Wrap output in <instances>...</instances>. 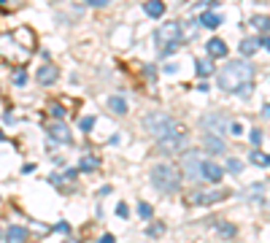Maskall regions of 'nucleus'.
Listing matches in <instances>:
<instances>
[{
    "mask_svg": "<svg viewBox=\"0 0 270 243\" xmlns=\"http://www.w3.org/2000/svg\"><path fill=\"white\" fill-rule=\"evenodd\" d=\"M187 141H189V135H187V130H181V127H176L173 132H168L165 138H159V149L162 152H168V154H181L184 152V146H187Z\"/></svg>",
    "mask_w": 270,
    "mask_h": 243,
    "instance_id": "obj_5",
    "label": "nucleus"
},
{
    "mask_svg": "<svg viewBox=\"0 0 270 243\" xmlns=\"http://www.w3.org/2000/svg\"><path fill=\"white\" fill-rule=\"evenodd\" d=\"M62 114H65V111H62V106H51V117H57V119H60Z\"/></svg>",
    "mask_w": 270,
    "mask_h": 243,
    "instance_id": "obj_32",
    "label": "nucleus"
},
{
    "mask_svg": "<svg viewBox=\"0 0 270 243\" xmlns=\"http://www.w3.org/2000/svg\"><path fill=\"white\" fill-rule=\"evenodd\" d=\"M157 43H159V54L162 57L179 51V46L184 43V30H181L179 22H165L157 30Z\"/></svg>",
    "mask_w": 270,
    "mask_h": 243,
    "instance_id": "obj_3",
    "label": "nucleus"
},
{
    "mask_svg": "<svg viewBox=\"0 0 270 243\" xmlns=\"http://www.w3.org/2000/svg\"><path fill=\"white\" fill-rule=\"evenodd\" d=\"M100 167V162H97V157H92V154H81V160H78V170L84 173H92Z\"/></svg>",
    "mask_w": 270,
    "mask_h": 243,
    "instance_id": "obj_17",
    "label": "nucleus"
},
{
    "mask_svg": "<svg viewBox=\"0 0 270 243\" xmlns=\"http://www.w3.org/2000/svg\"><path fill=\"white\" fill-rule=\"evenodd\" d=\"M25 81H27V73H25V71H16V73H14V84H16V86H22Z\"/></svg>",
    "mask_w": 270,
    "mask_h": 243,
    "instance_id": "obj_25",
    "label": "nucleus"
},
{
    "mask_svg": "<svg viewBox=\"0 0 270 243\" xmlns=\"http://www.w3.org/2000/svg\"><path fill=\"white\" fill-rule=\"evenodd\" d=\"M200 25L208 27V30H214V27L222 25V16L214 14V11H203V16H200Z\"/></svg>",
    "mask_w": 270,
    "mask_h": 243,
    "instance_id": "obj_16",
    "label": "nucleus"
},
{
    "mask_svg": "<svg viewBox=\"0 0 270 243\" xmlns=\"http://www.w3.org/2000/svg\"><path fill=\"white\" fill-rule=\"evenodd\" d=\"M249 160L254 162V165H260V167H268L270 165V154H262V152H251Z\"/></svg>",
    "mask_w": 270,
    "mask_h": 243,
    "instance_id": "obj_20",
    "label": "nucleus"
},
{
    "mask_svg": "<svg viewBox=\"0 0 270 243\" xmlns=\"http://www.w3.org/2000/svg\"><path fill=\"white\" fill-rule=\"evenodd\" d=\"M100 243H114V235H111V233H106V235H100Z\"/></svg>",
    "mask_w": 270,
    "mask_h": 243,
    "instance_id": "obj_33",
    "label": "nucleus"
},
{
    "mask_svg": "<svg viewBox=\"0 0 270 243\" xmlns=\"http://www.w3.org/2000/svg\"><path fill=\"white\" fill-rule=\"evenodd\" d=\"M92 127H95V117H84V119H81V130L89 132Z\"/></svg>",
    "mask_w": 270,
    "mask_h": 243,
    "instance_id": "obj_24",
    "label": "nucleus"
},
{
    "mask_svg": "<svg viewBox=\"0 0 270 243\" xmlns=\"http://www.w3.org/2000/svg\"><path fill=\"white\" fill-rule=\"evenodd\" d=\"M127 213H130V208L124 205V202H119L116 205V216H122V219H127Z\"/></svg>",
    "mask_w": 270,
    "mask_h": 243,
    "instance_id": "obj_29",
    "label": "nucleus"
},
{
    "mask_svg": "<svg viewBox=\"0 0 270 243\" xmlns=\"http://www.w3.org/2000/svg\"><path fill=\"white\" fill-rule=\"evenodd\" d=\"M260 46H262V49H268V51H270V38H262V40H260Z\"/></svg>",
    "mask_w": 270,
    "mask_h": 243,
    "instance_id": "obj_35",
    "label": "nucleus"
},
{
    "mask_svg": "<svg viewBox=\"0 0 270 243\" xmlns=\"http://www.w3.org/2000/svg\"><path fill=\"white\" fill-rule=\"evenodd\" d=\"M143 11H146V16H152V19H159V16L165 14V3L162 0H146V3H143Z\"/></svg>",
    "mask_w": 270,
    "mask_h": 243,
    "instance_id": "obj_15",
    "label": "nucleus"
},
{
    "mask_svg": "<svg viewBox=\"0 0 270 243\" xmlns=\"http://www.w3.org/2000/svg\"><path fill=\"white\" fill-rule=\"evenodd\" d=\"M165 233V224H152L149 227V235H162Z\"/></svg>",
    "mask_w": 270,
    "mask_h": 243,
    "instance_id": "obj_28",
    "label": "nucleus"
},
{
    "mask_svg": "<svg viewBox=\"0 0 270 243\" xmlns=\"http://www.w3.org/2000/svg\"><path fill=\"white\" fill-rule=\"evenodd\" d=\"M0 141H5V132L3 130H0Z\"/></svg>",
    "mask_w": 270,
    "mask_h": 243,
    "instance_id": "obj_37",
    "label": "nucleus"
},
{
    "mask_svg": "<svg viewBox=\"0 0 270 243\" xmlns=\"http://www.w3.org/2000/svg\"><path fill=\"white\" fill-rule=\"evenodd\" d=\"M205 51H208L211 57H216V60H219V57H227V43L222 38H211L208 43H205Z\"/></svg>",
    "mask_w": 270,
    "mask_h": 243,
    "instance_id": "obj_13",
    "label": "nucleus"
},
{
    "mask_svg": "<svg viewBox=\"0 0 270 243\" xmlns=\"http://www.w3.org/2000/svg\"><path fill=\"white\" fill-rule=\"evenodd\" d=\"M152 213H154V208L149 202H138V216L141 219H152Z\"/></svg>",
    "mask_w": 270,
    "mask_h": 243,
    "instance_id": "obj_23",
    "label": "nucleus"
},
{
    "mask_svg": "<svg viewBox=\"0 0 270 243\" xmlns=\"http://www.w3.org/2000/svg\"><path fill=\"white\" fill-rule=\"evenodd\" d=\"M240 167H243V165H240L238 160H227V170H230V173H238Z\"/></svg>",
    "mask_w": 270,
    "mask_h": 243,
    "instance_id": "obj_26",
    "label": "nucleus"
},
{
    "mask_svg": "<svg viewBox=\"0 0 270 243\" xmlns=\"http://www.w3.org/2000/svg\"><path fill=\"white\" fill-rule=\"evenodd\" d=\"M222 176H225V167H222L219 162H214V160L200 162V178H205V181H211V184H219Z\"/></svg>",
    "mask_w": 270,
    "mask_h": 243,
    "instance_id": "obj_7",
    "label": "nucleus"
},
{
    "mask_svg": "<svg viewBox=\"0 0 270 243\" xmlns=\"http://www.w3.org/2000/svg\"><path fill=\"white\" fill-rule=\"evenodd\" d=\"M230 130H232V135H240V132H243V127H240L238 122H232V124H230Z\"/></svg>",
    "mask_w": 270,
    "mask_h": 243,
    "instance_id": "obj_31",
    "label": "nucleus"
},
{
    "mask_svg": "<svg viewBox=\"0 0 270 243\" xmlns=\"http://www.w3.org/2000/svg\"><path fill=\"white\" fill-rule=\"evenodd\" d=\"M194 71H197V76H211V62H203V60H194Z\"/></svg>",
    "mask_w": 270,
    "mask_h": 243,
    "instance_id": "obj_22",
    "label": "nucleus"
},
{
    "mask_svg": "<svg viewBox=\"0 0 270 243\" xmlns=\"http://www.w3.org/2000/svg\"><path fill=\"white\" fill-rule=\"evenodd\" d=\"M262 117H268V119H270V106H265V108H262Z\"/></svg>",
    "mask_w": 270,
    "mask_h": 243,
    "instance_id": "obj_36",
    "label": "nucleus"
},
{
    "mask_svg": "<svg viewBox=\"0 0 270 243\" xmlns=\"http://www.w3.org/2000/svg\"><path fill=\"white\" fill-rule=\"evenodd\" d=\"M89 5H108V0H87Z\"/></svg>",
    "mask_w": 270,
    "mask_h": 243,
    "instance_id": "obj_34",
    "label": "nucleus"
},
{
    "mask_svg": "<svg viewBox=\"0 0 270 243\" xmlns=\"http://www.w3.org/2000/svg\"><path fill=\"white\" fill-rule=\"evenodd\" d=\"M49 138H51V141H60V143H71V141H73L71 130H68V127L62 124L60 119L51 122V127H49Z\"/></svg>",
    "mask_w": 270,
    "mask_h": 243,
    "instance_id": "obj_10",
    "label": "nucleus"
},
{
    "mask_svg": "<svg viewBox=\"0 0 270 243\" xmlns=\"http://www.w3.org/2000/svg\"><path fill=\"white\" fill-rule=\"evenodd\" d=\"M200 124H203L205 132H216V135H222V132L227 130V117H222V114H208V117L200 119Z\"/></svg>",
    "mask_w": 270,
    "mask_h": 243,
    "instance_id": "obj_8",
    "label": "nucleus"
},
{
    "mask_svg": "<svg viewBox=\"0 0 270 243\" xmlns=\"http://www.w3.org/2000/svg\"><path fill=\"white\" fill-rule=\"evenodd\" d=\"M251 143H254V146H260V143H262V132L260 130H251Z\"/></svg>",
    "mask_w": 270,
    "mask_h": 243,
    "instance_id": "obj_30",
    "label": "nucleus"
},
{
    "mask_svg": "<svg viewBox=\"0 0 270 243\" xmlns=\"http://www.w3.org/2000/svg\"><path fill=\"white\" fill-rule=\"evenodd\" d=\"M108 108H111L114 114H127V103H124L122 97H111V100H108Z\"/></svg>",
    "mask_w": 270,
    "mask_h": 243,
    "instance_id": "obj_19",
    "label": "nucleus"
},
{
    "mask_svg": "<svg viewBox=\"0 0 270 243\" xmlns=\"http://www.w3.org/2000/svg\"><path fill=\"white\" fill-rule=\"evenodd\" d=\"M251 25L257 27V30H262V33H268L270 30V16H262V14H257L254 19H251Z\"/></svg>",
    "mask_w": 270,
    "mask_h": 243,
    "instance_id": "obj_21",
    "label": "nucleus"
},
{
    "mask_svg": "<svg viewBox=\"0 0 270 243\" xmlns=\"http://www.w3.org/2000/svg\"><path fill=\"white\" fill-rule=\"evenodd\" d=\"M143 127L152 132L154 141H159V138H165L168 132H173L176 127H179V122L170 117V114H165V111H152V114L143 117Z\"/></svg>",
    "mask_w": 270,
    "mask_h": 243,
    "instance_id": "obj_4",
    "label": "nucleus"
},
{
    "mask_svg": "<svg viewBox=\"0 0 270 243\" xmlns=\"http://www.w3.org/2000/svg\"><path fill=\"white\" fill-rule=\"evenodd\" d=\"M152 184L159 189V192L170 195L176 192V189L181 187V170L173 165H168V162H159V165L152 167Z\"/></svg>",
    "mask_w": 270,
    "mask_h": 243,
    "instance_id": "obj_2",
    "label": "nucleus"
},
{
    "mask_svg": "<svg viewBox=\"0 0 270 243\" xmlns=\"http://www.w3.org/2000/svg\"><path fill=\"white\" fill-rule=\"evenodd\" d=\"M216 230H219L222 235H235V227H232V224H219Z\"/></svg>",
    "mask_w": 270,
    "mask_h": 243,
    "instance_id": "obj_27",
    "label": "nucleus"
},
{
    "mask_svg": "<svg viewBox=\"0 0 270 243\" xmlns=\"http://www.w3.org/2000/svg\"><path fill=\"white\" fill-rule=\"evenodd\" d=\"M30 238V230L27 227H19V224H11L8 230H5V241H14V243H19V241H27Z\"/></svg>",
    "mask_w": 270,
    "mask_h": 243,
    "instance_id": "obj_14",
    "label": "nucleus"
},
{
    "mask_svg": "<svg viewBox=\"0 0 270 243\" xmlns=\"http://www.w3.org/2000/svg\"><path fill=\"white\" fill-rule=\"evenodd\" d=\"M203 146L208 149V152H214V154H222V152H225V141H222L216 132H205V135H203Z\"/></svg>",
    "mask_w": 270,
    "mask_h": 243,
    "instance_id": "obj_12",
    "label": "nucleus"
},
{
    "mask_svg": "<svg viewBox=\"0 0 270 243\" xmlns=\"http://www.w3.org/2000/svg\"><path fill=\"white\" fill-rule=\"evenodd\" d=\"M222 198H227V192H222V189H200L192 195V202L194 205H211V202H219Z\"/></svg>",
    "mask_w": 270,
    "mask_h": 243,
    "instance_id": "obj_9",
    "label": "nucleus"
},
{
    "mask_svg": "<svg viewBox=\"0 0 270 243\" xmlns=\"http://www.w3.org/2000/svg\"><path fill=\"white\" fill-rule=\"evenodd\" d=\"M184 160V178H189V181H200V162H203V157H200V152H187L181 154Z\"/></svg>",
    "mask_w": 270,
    "mask_h": 243,
    "instance_id": "obj_6",
    "label": "nucleus"
},
{
    "mask_svg": "<svg viewBox=\"0 0 270 243\" xmlns=\"http://www.w3.org/2000/svg\"><path fill=\"white\" fill-rule=\"evenodd\" d=\"M251 79H254V68H251L246 60H227V65L216 73L219 89L230 92V95L251 92Z\"/></svg>",
    "mask_w": 270,
    "mask_h": 243,
    "instance_id": "obj_1",
    "label": "nucleus"
},
{
    "mask_svg": "<svg viewBox=\"0 0 270 243\" xmlns=\"http://www.w3.org/2000/svg\"><path fill=\"white\" fill-rule=\"evenodd\" d=\"M257 49H260V40H257V38H246L243 43H240V54H243V57H251Z\"/></svg>",
    "mask_w": 270,
    "mask_h": 243,
    "instance_id": "obj_18",
    "label": "nucleus"
},
{
    "mask_svg": "<svg viewBox=\"0 0 270 243\" xmlns=\"http://www.w3.org/2000/svg\"><path fill=\"white\" fill-rule=\"evenodd\" d=\"M36 79H38V84H54V81L60 79V71H57L54 65H49V62H46V65H41L36 71Z\"/></svg>",
    "mask_w": 270,
    "mask_h": 243,
    "instance_id": "obj_11",
    "label": "nucleus"
}]
</instances>
